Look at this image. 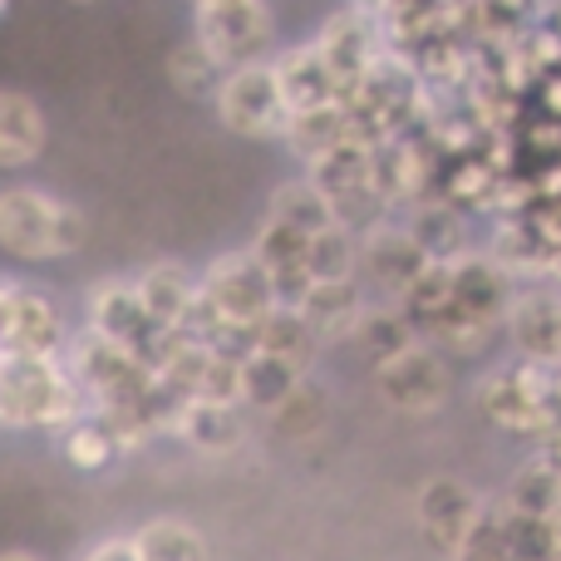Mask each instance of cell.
<instances>
[{
  "label": "cell",
  "mask_w": 561,
  "mask_h": 561,
  "mask_svg": "<svg viewBox=\"0 0 561 561\" xmlns=\"http://www.w3.org/2000/svg\"><path fill=\"white\" fill-rule=\"evenodd\" d=\"M75 561H138V552H134V537L128 533H104V537H94Z\"/></svg>",
  "instance_id": "29"
},
{
  "label": "cell",
  "mask_w": 561,
  "mask_h": 561,
  "mask_svg": "<svg viewBox=\"0 0 561 561\" xmlns=\"http://www.w3.org/2000/svg\"><path fill=\"white\" fill-rule=\"evenodd\" d=\"M276 444H316L330 424V389L316 375H300L272 409H262Z\"/></svg>",
  "instance_id": "18"
},
{
  "label": "cell",
  "mask_w": 561,
  "mask_h": 561,
  "mask_svg": "<svg viewBox=\"0 0 561 561\" xmlns=\"http://www.w3.org/2000/svg\"><path fill=\"white\" fill-rule=\"evenodd\" d=\"M507 355L537 369L561 365V280H523L503 316Z\"/></svg>",
  "instance_id": "9"
},
{
  "label": "cell",
  "mask_w": 561,
  "mask_h": 561,
  "mask_svg": "<svg viewBox=\"0 0 561 561\" xmlns=\"http://www.w3.org/2000/svg\"><path fill=\"white\" fill-rule=\"evenodd\" d=\"M306 262H310V280L359 276V232L335 222V227H325V232L306 237Z\"/></svg>",
  "instance_id": "26"
},
{
  "label": "cell",
  "mask_w": 561,
  "mask_h": 561,
  "mask_svg": "<svg viewBox=\"0 0 561 561\" xmlns=\"http://www.w3.org/2000/svg\"><path fill=\"white\" fill-rule=\"evenodd\" d=\"M163 69H168V84H173L183 99H213L217 79H222V65L207 55L197 35L178 39V45L168 49V65Z\"/></svg>",
  "instance_id": "27"
},
{
  "label": "cell",
  "mask_w": 561,
  "mask_h": 561,
  "mask_svg": "<svg viewBox=\"0 0 561 561\" xmlns=\"http://www.w3.org/2000/svg\"><path fill=\"white\" fill-rule=\"evenodd\" d=\"M497 497H503V507H513V513L561 517V473L542 454H533L527 463L513 468V478H507V488Z\"/></svg>",
  "instance_id": "24"
},
{
  "label": "cell",
  "mask_w": 561,
  "mask_h": 561,
  "mask_svg": "<svg viewBox=\"0 0 561 561\" xmlns=\"http://www.w3.org/2000/svg\"><path fill=\"white\" fill-rule=\"evenodd\" d=\"M272 69H276V84H280V99H286L290 114H310V108H325L340 99V79L330 69V59L320 55L316 39H290L272 55Z\"/></svg>",
  "instance_id": "13"
},
{
  "label": "cell",
  "mask_w": 561,
  "mask_h": 561,
  "mask_svg": "<svg viewBox=\"0 0 561 561\" xmlns=\"http://www.w3.org/2000/svg\"><path fill=\"white\" fill-rule=\"evenodd\" d=\"M266 217L296 227L300 237H316V232H325V227L340 222V213L330 207V197L310 183V173H300V178H290V183L272 187V197H266Z\"/></svg>",
  "instance_id": "23"
},
{
  "label": "cell",
  "mask_w": 561,
  "mask_h": 561,
  "mask_svg": "<svg viewBox=\"0 0 561 561\" xmlns=\"http://www.w3.org/2000/svg\"><path fill=\"white\" fill-rule=\"evenodd\" d=\"M193 35L222 69L262 65L280 49V25L272 0H187Z\"/></svg>",
  "instance_id": "3"
},
{
  "label": "cell",
  "mask_w": 561,
  "mask_h": 561,
  "mask_svg": "<svg viewBox=\"0 0 561 561\" xmlns=\"http://www.w3.org/2000/svg\"><path fill=\"white\" fill-rule=\"evenodd\" d=\"M49 148V114L30 89L0 84V173H25Z\"/></svg>",
  "instance_id": "14"
},
{
  "label": "cell",
  "mask_w": 561,
  "mask_h": 561,
  "mask_svg": "<svg viewBox=\"0 0 561 561\" xmlns=\"http://www.w3.org/2000/svg\"><path fill=\"white\" fill-rule=\"evenodd\" d=\"M55 444H59V458H65L75 473H104V468H114L118 454H124L114 424H108L99 409H84L79 419H69L55 434Z\"/></svg>",
  "instance_id": "21"
},
{
  "label": "cell",
  "mask_w": 561,
  "mask_h": 561,
  "mask_svg": "<svg viewBox=\"0 0 561 561\" xmlns=\"http://www.w3.org/2000/svg\"><path fill=\"white\" fill-rule=\"evenodd\" d=\"M89 409L65 355H0V428L59 434Z\"/></svg>",
  "instance_id": "2"
},
{
  "label": "cell",
  "mask_w": 561,
  "mask_h": 561,
  "mask_svg": "<svg viewBox=\"0 0 561 561\" xmlns=\"http://www.w3.org/2000/svg\"><path fill=\"white\" fill-rule=\"evenodd\" d=\"M168 438H178L193 454H232L247 438V409L237 404H217V399H183L173 404V419H168Z\"/></svg>",
  "instance_id": "15"
},
{
  "label": "cell",
  "mask_w": 561,
  "mask_h": 561,
  "mask_svg": "<svg viewBox=\"0 0 561 561\" xmlns=\"http://www.w3.org/2000/svg\"><path fill=\"white\" fill-rule=\"evenodd\" d=\"M296 310L310 320L320 345H340V340H355L359 320H365V310H369V286L359 276L316 280V286L296 300Z\"/></svg>",
  "instance_id": "17"
},
{
  "label": "cell",
  "mask_w": 561,
  "mask_h": 561,
  "mask_svg": "<svg viewBox=\"0 0 561 561\" xmlns=\"http://www.w3.org/2000/svg\"><path fill=\"white\" fill-rule=\"evenodd\" d=\"M537 454H542L547 463H552L557 473H561V428H547V434L537 438Z\"/></svg>",
  "instance_id": "31"
},
{
  "label": "cell",
  "mask_w": 561,
  "mask_h": 561,
  "mask_svg": "<svg viewBox=\"0 0 561 561\" xmlns=\"http://www.w3.org/2000/svg\"><path fill=\"white\" fill-rule=\"evenodd\" d=\"M320 335L310 330V320L300 316L296 306H276L262 325L252 330V350L247 355H266V359H280V365L300 369V375H316V359H320Z\"/></svg>",
  "instance_id": "20"
},
{
  "label": "cell",
  "mask_w": 561,
  "mask_h": 561,
  "mask_svg": "<svg viewBox=\"0 0 561 561\" xmlns=\"http://www.w3.org/2000/svg\"><path fill=\"white\" fill-rule=\"evenodd\" d=\"M207 104H213L217 124L232 138H247V144H280V134H286V124H290V108H286V99H280L272 59L222 69V79H217Z\"/></svg>",
  "instance_id": "4"
},
{
  "label": "cell",
  "mask_w": 561,
  "mask_h": 561,
  "mask_svg": "<svg viewBox=\"0 0 561 561\" xmlns=\"http://www.w3.org/2000/svg\"><path fill=\"white\" fill-rule=\"evenodd\" d=\"M134 290L144 300V310L153 316V325L183 330L187 310L197 300V272L183 262H148L144 272H134Z\"/></svg>",
  "instance_id": "19"
},
{
  "label": "cell",
  "mask_w": 561,
  "mask_h": 561,
  "mask_svg": "<svg viewBox=\"0 0 561 561\" xmlns=\"http://www.w3.org/2000/svg\"><path fill=\"white\" fill-rule=\"evenodd\" d=\"M483 503L488 497L454 473L424 478V488L414 497V517H419V537H424L428 552H438L444 561H458L463 542L473 537L478 517H483Z\"/></svg>",
  "instance_id": "11"
},
{
  "label": "cell",
  "mask_w": 561,
  "mask_h": 561,
  "mask_svg": "<svg viewBox=\"0 0 561 561\" xmlns=\"http://www.w3.org/2000/svg\"><path fill=\"white\" fill-rule=\"evenodd\" d=\"M414 340H424V335H419V325L399 310V300H389V296L375 300L369 296V310H365V320H359V330H355V345L365 350L369 365H379V359L409 350Z\"/></svg>",
  "instance_id": "25"
},
{
  "label": "cell",
  "mask_w": 561,
  "mask_h": 561,
  "mask_svg": "<svg viewBox=\"0 0 561 561\" xmlns=\"http://www.w3.org/2000/svg\"><path fill=\"white\" fill-rule=\"evenodd\" d=\"M458 561H517V552L507 547V533H503V513H497V497L483 503V517H478L473 537L463 542Z\"/></svg>",
  "instance_id": "28"
},
{
  "label": "cell",
  "mask_w": 561,
  "mask_h": 561,
  "mask_svg": "<svg viewBox=\"0 0 561 561\" xmlns=\"http://www.w3.org/2000/svg\"><path fill=\"white\" fill-rule=\"evenodd\" d=\"M128 537H134L138 561H213L203 527H193L187 517H173V513L148 517Z\"/></svg>",
  "instance_id": "22"
},
{
  "label": "cell",
  "mask_w": 561,
  "mask_h": 561,
  "mask_svg": "<svg viewBox=\"0 0 561 561\" xmlns=\"http://www.w3.org/2000/svg\"><path fill=\"white\" fill-rule=\"evenodd\" d=\"M478 414L513 438H542L547 434V409H542V369L523 365V359H493L473 385Z\"/></svg>",
  "instance_id": "7"
},
{
  "label": "cell",
  "mask_w": 561,
  "mask_h": 561,
  "mask_svg": "<svg viewBox=\"0 0 561 561\" xmlns=\"http://www.w3.org/2000/svg\"><path fill=\"white\" fill-rule=\"evenodd\" d=\"M252 256L262 262L266 280L276 286L280 306H296L300 296H306L316 280H310V262H306V237L296 232V227L276 222V217H262V227L252 232Z\"/></svg>",
  "instance_id": "16"
},
{
  "label": "cell",
  "mask_w": 561,
  "mask_h": 561,
  "mask_svg": "<svg viewBox=\"0 0 561 561\" xmlns=\"http://www.w3.org/2000/svg\"><path fill=\"white\" fill-rule=\"evenodd\" d=\"M5 10H10V0H0V15H5Z\"/></svg>",
  "instance_id": "34"
},
{
  "label": "cell",
  "mask_w": 561,
  "mask_h": 561,
  "mask_svg": "<svg viewBox=\"0 0 561 561\" xmlns=\"http://www.w3.org/2000/svg\"><path fill=\"white\" fill-rule=\"evenodd\" d=\"M69 335L75 325L45 286L0 276V355H65Z\"/></svg>",
  "instance_id": "6"
},
{
  "label": "cell",
  "mask_w": 561,
  "mask_h": 561,
  "mask_svg": "<svg viewBox=\"0 0 561 561\" xmlns=\"http://www.w3.org/2000/svg\"><path fill=\"white\" fill-rule=\"evenodd\" d=\"M428 266V247L409 232V222H399V213L379 217L359 232V280L375 286L379 296L394 300L419 272Z\"/></svg>",
  "instance_id": "12"
},
{
  "label": "cell",
  "mask_w": 561,
  "mask_h": 561,
  "mask_svg": "<svg viewBox=\"0 0 561 561\" xmlns=\"http://www.w3.org/2000/svg\"><path fill=\"white\" fill-rule=\"evenodd\" d=\"M369 385H375L379 404H389L404 419H428L448 404L454 394V359L428 340H414L409 350L369 365Z\"/></svg>",
  "instance_id": "5"
},
{
  "label": "cell",
  "mask_w": 561,
  "mask_h": 561,
  "mask_svg": "<svg viewBox=\"0 0 561 561\" xmlns=\"http://www.w3.org/2000/svg\"><path fill=\"white\" fill-rule=\"evenodd\" d=\"M542 409H547V428H561V365L542 369Z\"/></svg>",
  "instance_id": "30"
},
{
  "label": "cell",
  "mask_w": 561,
  "mask_h": 561,
  "mask_svg": "<svg viewBox=\"0 0 561 561\" xmlns=\"http://www.w3.org/2000/svg\"><path fill=\"white\" fill-rule=\"evenodd\" d=\"M69 5H99V0H69Z\"/></svg>",
  "instance_id": "33"
},
{
  "label": "cell",
  "mask_w": 561,
  "mask_h": 561,
  "mask_svg": "<svg viewBox=\"0 0 561 561\" xmlns=\"http://www.w3.org/2000/svg\"><path fill=\"white\" fill-rule=\"evenodd\" d=\"M84 330L134 350L148 365L158 359V350H163V340H168V330L153 325V316H148L144 300H138L134 276H99L94 286L84 290Z\"/></svg>",
  "instance_id": "10"
},
{
  "label": "cell",
  "mask_w": 561,
  "mask_h": 561,
  "mask_svg": "<svg viewBox=\"0 0 561 561\" xmlns=\"http://www.w3.org/2000/svg\"><path fill=\"white\" fill-rule=\"evenodd\" d=\"M197 290H203V300L217 310V316L232 320V325L247 330V335H252V330L262 325V320L280 306L276 286L266 280L262 262L252 256V247H232V252H217L213 262L197 272Z\"/></svg>",
  "instance_id": "8"
},
{
  "label": "cell",
  "mask_w": 561,
  "mask_h": 561,
  "mask_svg": "<svg viewBox=\"0 0 561 561\" xmlns=\"http://www.w3.org/2000/svg\"><path fill=\"white\" fill-rule=\"evenodd\" d=\"M0 561H45V557L30 552V547H0Z\"/></svg>",
  "instance_id": "32"
},
{
  "label": "cell",
  "mask_w": 561,
  "mask_h": 561,
  "mask_svg": "<svg viewBox=\"0 0 561 561\" xmlns=\"http://www.w3.org/2000/svg\"><path fill=\"white\" fill-rule=\"evenodd\" d=\"M89 217L75 197L39 183H0V256L20 266H49L79 256Z\"/></svg>",
  "instance_id": "1"
}]
</instances>
